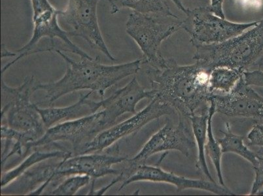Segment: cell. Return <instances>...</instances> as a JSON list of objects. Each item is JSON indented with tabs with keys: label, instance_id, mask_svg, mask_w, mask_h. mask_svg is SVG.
Here are the masks:
<instances>
[{
	"label": "cell",
	"instance_id": "obj_1",
	"mask_svg": "<svg viewBox=\"0 0 263 196\" xmlns=\"http://www.w3.org/2000/svg\"><path fill=\"white\" fill-rule=\"evenodd\" d=\"M210 71L196 62L179 66L174 58H166L160 69L146 70L155 97L166 103L184 118L190 119L209 104Z\"/></svg>",
	"mask_w": 263,
	"mask_h": 196
},
{
	"label": "cell",
	"instance_id": "obj_2",
	"mask_svg": "<svg viewBox=\"0 0 263 196\" xmlns=\"http://www.w3.org/2000/svg\"><path fill=\"white\" fill-rule=\"evenodd\" d=\"M57 54L66 62L67 69L61 80L54 83L36 84L35 92L42 90L49 104H53L64 95L76 91L89 90L97 92L104 99L105 92L119 81L139 72L142 60L116 65H106L97 58H81L74 61L64 52Z\"/></svg>",
	"mask_w": 263,
	"mask_h": 196
},
{
	"label": "cell",
	"instance_id": "obj_3",
	"mask_svg": "<svg viewBox=\"0 0 263 196\" xmlns=\"http://www.w3.org/2000/svg\"><path fill=\"white\" fill-rule=\"evenodd\" d=\"M193 60L211 71L218 66L243 71L263 66V18L238 36L219 44L197 45Z\"/></svg>",
	"mask_w": 263,
	"mask_h": 196
},
{
	"label": "cell",
	"instance_id": "obj_4",
	"mask_svg": "<svg viewBox=\"0 0 263 196\" xmlns=\"http://www.w3.org/2000/svg\"><path fill=\"white\" fill-rule=\"evenodd\" d=\"M182 25L183 20L176 15L133 12L126 22V32L142 51L143 64L160 69L166 61L161 52L162 42L182 29Z\"/></svg>",
	"mask_w": 263,
	"mask_h": 196
},
{
	"label": "cell",
	"instance_id": "obj_5",
	"mask_svg": "<svg viewBox=\"0 0 263 196\" xmlns=\"http://www.w3.org/2000/svg\"><path fill=\"white\" fill-rule=\"evenodd\" d=\"M127 160V157L119 154V146L117 145L112 147L111 152L76 155L65 158L58 164L38 167L31 171V181L33 185L42 183L35 190L36 194L40 195L56 179L75 174H88L96 181L108 174H119L121 171L114 169L113 166Z\"/></svg>",
	"mask_w": 263,
	"mask_h": 196
},
{
	"label": "cell",
	"instance_id": "obj_6",
	"mask_svg": "<svg viewBox=\"0 0 263 196\" xmlns=\"http://www.w3.org/2000/svg\"><path fill=\"white\" fill-rule=\"evenodd\" d=\"M35 85L33 76L26 78L23 85L16 88L9 87L2 81L4 106L1 119L6 121L2 124L24 133L29 140L28 144L40 140L47 130L37 105L30 102Z\"/></svg>",
	"mask_w": 263,
	"mask_h": 196
},
{
	"label": "cell",
	"instance_id": "obj_7",
	"mask_svg": "<svg viewBox=\"0 0 263 196\" xmlns=\"http://www.w3.org/2000/svg\"><path fill=\"white\" fill-rule=\"evenodd\" d=\"M33 11V32L29 42L18 50L19 55L15 60L2 68V75L21 59L35 54L37 45L45 38L50 42L49 52L59 51L57 41H60L66 52L76 54L80 58H91L87 52L73 44L66 30L59 25L60 10L54 8L49 0H30Z\"/></svg>",
	"mask_w": 263,
	"mask_h": 196
},
{
	"label": "cell",
	"instance_id": "obj_8",
	"mask_svg": "<svg viewBox=\"0 0 263 196\" xmlns=\"http://www.w3.org/2000/svg\"><path fill=\"white\" fill-rule=\"evenodd\" d=\"M115 123L116 121L107 111L102 109L82 118L57 124L47 129L40 140L26 145L24 156L31 149L57 144L58 142L70 143L76 155L83 146L91 142L103 131L111 127Z\"/></svg>",
	"mask_w": 263,
	"mask_h": 196
},
{
	"label": "cell",
	"instance_id": "obj_9",
	"mask_svg": "<svg viewBox=\"0 0 263 196\" xmlns=\"http://www.w3.org/2000/svg\"><path fill=\"white\" fill-rule=\"evenodd\" d=\"M182 29L190 35L191 43L197 45L219 44L245 32L258 21L236 23L215 15L209 7L188 9Z\"/></svg>",
	"mask_w": 263,
	"mask_h": 196
},
{
	"label": "cell",
	"instance_id": "obj_10",
	"mask_svg": "<svg viewBox=\"0 0 263 196\" xmlns=\"http://www.w3.org/2000/svg\"><path fill=\"white\" fill-rule=\"evenodd\" d=\"M107 0H68L59 18L70 30V37H80L94 49L102 52L110 61L116 59L110 52L100 30L97 9L100 2Z\"/></svg>",
	"mask_w": 263,
	"mask_h": 196
},
{
	"label": "cell",
	"instance_id": "obj_11",
	"mask_svg": "<svg viewBox=\"0 0 263 196\" xmlns=\"http://www.w3.org/2000/svg\"><path fill=\"white\" fill-rule=\"evenodd\" d=\"M195 146V143L181 119L176 125L168 120L163 127L149 138L135 157L126 160L127 166L121 172L123 182L133 174L136 167L146 164L147 160L157 153L174 150L189 158Z\"/></svg>",
	"mask_w": 263,
	"mask_h": 196
},
{
	"label": "cell",
	"instance_id": "obj_12",
	"mask_svg": "<svg viewBox=\"0 0 263 196\" xmlns=\"http://www.w3.org/2000/svg\"><path fill=\"white\" fill-rule=\"evenodd\" d=\"M174 109L166 103L154 97L144 109L137 112L126 121L103 131L87 144L83 146L76 155L104 151L123 138L135 136L151 122L174 113Z\"/></svg>",
	"mask_w": 263,
	"mask_h": 196
},
{
	"label": "cell",
	"instance_id": "obj_13",
	"mask_svg": "<svg viewBox=\"0 0 263 196\" xmlns=\"http://www.w3.org/2000/svg\"><path fill=\"white\" fill-rule=\"evenodd\" d=\"M159 164L157 166L144 164L136 167L133 174L123 182L119 190L135 182L148 181L171 184L176 186L178 192L187 189H197L219 195H236L226 186L218 185L216 182L179 176L172 172L164 170L159 166Z\"/></svg>",
	"mask_w": 263,
	"mask_h": 196
},
{
	"label": "cell",
	"instance_id": "obj_14",
	"mask_svg": "<svg viewBox=\"0 0 263 196\" xmlns=\"http://www.w3.org/2000/svg\"><path fill=\"white\" fill-rule=\"evenodd\" d=\"M209 101L216 113L224 116L263 119V97L246 83L243 76L230 94H212Z\"/></svg>",
	"mask_w": 263,
	"mask_h": 196
},
{
	"label": "cell",
	"instance_id": "obj_15",
	"mask_svg": "<svg viewBox=\"0 0 263 196\" xmlns=\"http://www.w3.org/2000/svg\"><path fill=\"white\" fill-rule=\"evenodd\" d=\"M155 94L152 90H146L136 77L127 85L117 90L106 99H102V109L108 112L115 121L125 113H137L136 106L144 99H154Z\"/></svg>",
	"mask_w": 263,
	"mask_h": 196
},
{
	"label": "cell",
	"instance_id": "obj_16",
	"mask_svg": "<svg viewBox=\"0 0 263 196\" xmlns=\"http://www.w3.org/2000/svg\"><path fill=\"white\" fill-rule=\"evenodd\" d=\"M90 91L87 94H81L78 101L70 106L40 108L37 107L44 125L47 129L64 122L76 120L94 114L102 109V101L95 102L90 99L93 94Z\"/></svg>",
	"mask_w": 263,
	"mask_h": 196
},
{
	"label": "cell",
	"instance_id": "obj_17",
	"mask_svg": "<svg viewBox=\"0 0 263 196\" xmlns=\"http://www.w3.org/2000/svg\"><path fill=\"white\" fill-rule=\"evenodd\" d=\"M210 103L201 108L200 113H196L190 117L194 138L197 147V161L196 167L204 174L209 180L215 181L209 170L205 159V146L207 140L209 126Z\"/></svg>",
	"mask_w": 263,
	"mask_h": 196
},
{
	"label": "cell",
	"instance_id": "obj_18",
	"mask_svg": "<svg viewBox=\"0 0 263 196\" xmlns=\"http://www.w3.org/2000/svg\"><path fill=\"white\" fill-rule=\"evenodd\" d=\"M110 13L116 15L123 9H130L142 14L175 15L172 11L168 0H107Z\"/></svg>",
	"mask_w": 263,
	"mask_h": 196
},
{
	"label": "cell",
	"instance_id": "obj_19",
	"mask_svg": "<svg viewBox=\"0 0 263 196\" xmlns=\"http://www.w3.org/2000/svg\"><path fill=\"white\" fill-rule=\"evenodd\" d=\"M72 156V152L66 149H58L52 151H37L33 152L32 154L26 159L21 164L15 168L2 174L1 179V187L4 189L6 186L10 185L20 177L25 174L31 167L40 163L45 160L61 158L62 159Z\"/></svg>",
	"mask_w": 263,
	"mask_h": 196
},
{
	"label": "cell",
	"instance_id": "obj_20",
	"mask_svg": "<svg viewBox=\"0 0 263 196\" xmlns=\"http://www.w3.org/2000/svg\"><path fill=\"white\" fill-rule=\"evenodd\" d=\"M245 71L230 67H216L210 71V90L212 94H230L237 87Z\"/></svg>",
	"mask_w": 263,
	"mask_h": 196
},
{
	"label": "cell",
	"instance_id": "obj_21",
	"mask_svg": "<svg viewBox=\"0 0 263 196\" xmlns=\"http://www.w3.org/2000/svg\"><path fill=\"white\" fill-rule=\"evenodd\" d=\"M221 133L223 137L217 140L221 145L223 154L234 153L247 160L252 166L257 163V154L246 145L243 136L236 134L231 131L230 124L226 123L224 130H222Z\"/></svg>",
	"mask_w": 263,
	"mask_h": 196
},
{
	"label": "cell",
	"instance_id": "obj_22",
	"mask_svg": "<svg viewBox=\"0 0 263 196\" xmlns=\"http://www.w3.org/2000/svg\"><path fill=\"white\" fill-rule=\"evenodd\" d=\"M209 126H208L206 143L205 146V155L209 158L214 165L219 185L226 186L224 185L221 167L222 155L223 154V153L222 152L221 145L218 141L215 138L214 131H213V118H214L215 113H216V109H215L214 103L211 101H209Z\"/></svg>",
	"mask_w": 263,
	"mask_h": 196
},
{
	"label": "cell",
	"instance_id": "obj_23",
	"mask_svg": "<svg viewBox=\"0 0 263 196\" xmlns=\"http://www.w3.org/2000/svg\"><path fill=\"white\" fill-rule=\"evenodd\" d=\"M92 181L88 174H75L69 176L49 193L52 195H73L80 189L85 187Z\"/></svg>",
	"mask_w": 263,
	"mask_h": 196
},
{
	"label": "cell",
	"instance_id": "obj_24",
	"mask_svg": "<svg viewBox=\"0 0 263 196\" xmlns=\"http://www.w3.org/2000/svg\"><path fill=\"white\" fill-rule=\"evenodd\" d=\"M255 172V179L253 181L252 189L249 195H257V193L263 188V158L258 156L257 163L252 166Z\"/></svg>",
	"mask_w": 263,
	"mask_h": 196
},
{
	"label": "cell",
	"instance_id": "obj_25",
	"mask_svg": "<svg viewBox=\"0 0 263 196\" xmlns=\"http://www.w3.org/2000/svg\"><path fill=\"white\" fill-rule=\"evenodd\" d=\"M248 145L253 147H263V124L257 123L251 129L247 135Z\"/></svg>",
	"mask_w": 263,
	"mask_h": 196
},
{
	"label": "cell",
	"instance_id": "obj_26",
	"mask_svg": "<svg viewBox=\"0 0 263 196\" xmlns=\"http://www.w3.org/2000/svg\"><path fill=\"white\" fill-rule=\"evenodd\" d=\"M243 78L248 85L263 87V71L260 69L254 71H246L243 73Z\"/></svg>",
	"mask_w": 263,
	"mask_h": 196
},
{
	"label": "cell",
	"instance_id": "obj_27",
	"mask_svg": "<svg viewBox=\"0 0 263 196\" xmlns=\"http://www.w3.org/2000/svg\"><path fill=\"white\" fill-rule=\"evenodd\" d=\"M211 4L209 8L213 13L220 17L226 18L223 11L224 0H210Z\"/></svg>",
	"mask_w": 263,
	"mask_h": 196
},
{
	"label": "cell",
	"instance_id": "obj_28",
	"mask_svg": "<svg viewBox=\"0 0 263 196\" xmlns=\"http://www.w3.org/2000/svg\"><path fill=\"white\" fill-rule=\"evenodd\" d=\"M172 1L174 3L176 4V6L178 7V8L180 9L181 11H183L184 13H186V12L187 11V9L184 6L182 0H172Z\"/></svg>",
	"mask_w": 263,
	"mask_h": 196
},
{
	"label": "cell",
	"instance_id": "obj_29",
	"mask_svg": "<svg viewBox=\"0 0 263 196\" xmlns=\"http://www.w3.org/2000/svg\"><path fill=\"white\" fill-rule=\"evenodd\" d=\"M15 56L16 53H13V52H9L8 50L4 47V45H2V58H5V57H13Z\"/></svg>",
	"mask_w": 263,
	"mask_h": 196
},
{
	"label": "cell",
	"instance_id": "obj_30",
	"mask_svg": "<svg viewBox=\"0 0 263 196\" xmlns=\"http://www.w3.org/2000/svg\"><path fill=\"white\" fill-rule=\"evenodd\" d=\"M256 154H257V156L263 158V147H259V149L256 151Z\"/></svg>",
	"mask_w": 263,
	"mask_h": 196
}]
</instances>
